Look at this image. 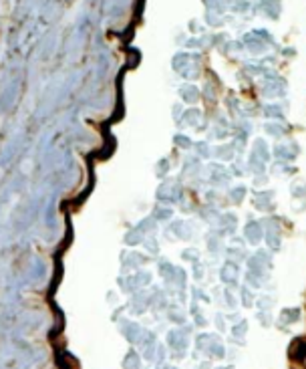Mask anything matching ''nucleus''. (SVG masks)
<instances>
[{
	"instance_id": "nucleus-1",
	"label": "nucleus",
	"mask_w": 306,
	"mask_h": 369,
	"mask_svg": "<svg viewBox=\"0 0 306 369\" xmlns=\"http://www.w3.org/2000/svg\"><path fill=\"white\" fill-rule=\"evenodd\" d=\"M302 345V339H296L294 343H292V347H290V357L292 359H302L304 355H306V347H300Z\"/></svg>"
}]
</instances>
